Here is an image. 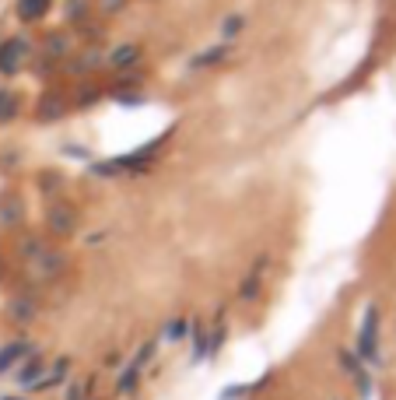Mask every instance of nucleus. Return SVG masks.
<instances>
[{
  "label": "nucleus",
  "mask_w": 396,
  "mask_h": 400,
  "mask_svg": "<svg viewBox=\"0 0 396 400\" xmlns=\"http://www.w3.org/2000/svg\"><path fill=\"white\" fill-rule=\"evenodd\" d=\"M140 60V46L137 42H123V46H116L112 53H109V64L112 67H133Z\"/></svg>",
  "instance_id": "3"
},
{
  "label": "nucleus",
  "mask_w": 396,
  "mask_h": 400,
  "mask_svg": "<svg viewBox=\"0 0 396 400\" xmlns=\"http://www.w3.org/2000/svg\"><path fill=\"white\" fill-rule=\"evenodd\" d=\"M14 116H18V95L0 88V123H7V119H14Z\"/></svg>",
  "instance_id": "10"
},
{
  "label": "nucleus",
  "mask_w": 396,
  "mask_h": 400,
  "mask_svg": "<svg viewBox=\"0 0 396 400\" xmlns=\"http://www.w3.org/2000/svg\"><path fill=\"white\" fill-rule=\"evenodd\" d=\"M224 57H228V46H214V49H207V53L193 57V67H214V64H221Z\"/></svg>",
  "instance_id": "9"
},
{
  "label": "nucleus",
  "mask_w": 396,
  "mask_h": 400,
  "mask_svg": "<svg viewBox=\"0 0 396 400\" xmlns=\"http://www.w3.org/2000/svg\"><path fill=\"white\" fill-rule=\"evenodd\" d=\"M60 112H64V102H60V95H42V102H39V119H42V123L60 119Z\"/></svg>",
  "instance_id": "5"
},
{
  "label": "nucleus",
  "mask_w": 396,
  "mask_h": 400,
  "mask_svg": "<svg viewBox=\"0 0 396 400\" xmlns=\"http://www.w3.org/2000/svg\"><path fill=\"white\" fill-rule=\"evenodd\" d=\"M376 312H368V319H365V330H361V355H368V358H376Z\"/></svg>",
  "instance_id": "7"
},
{
  "label": "nucleus",
  "mask_w": 396,
  "mask_h": 400,
  "mask_svg": "<svg viewBox=\"0 0 396 400\" xmlns=\"http://www.w3.org/2000/svg\"><path fill=\"white\" fill-rule=\"evenodd\" d=\"M4 400H18V397H4Z\"/></svg>",
  "instance_id": "18"
},
{
  "label": "nucleus",
  "mask_w": 396,
  "mask_h": 400,
  "mask_svg": "<svg viewBox=\"0 0 396 400\" xmlns=\"http://www.w3.org/2000/svg\"><path fill=\"white\" fill-rule=\"evenodd\" d=\"M256 292H260V278H256V271H253V274H249V281L242 285V292H239V295H242V299H253Z\"/></svg>",
  "instance_id": "12"
},
{
  "label": "nucleus",
  "mask_w": 396,
  "mask_h": 400,
  "mask_svg": "<svg viewBox=\"0 0 396 400\" xmlns=\"http://www.w3.org/2000/svg\"><path fill=\"white\" fill-rule=\"evenodd\" d=\"M123 4H126V0H102V11H105V14H112V11H119Z\"/></svg>",
  "instance_id": "15"
},
{
  "label": "nucleus",
  "mask_w": 396,
  "mask_h": 400,
  "mask_svg": "<svg viewBox=\"0 0 396 400\" xmlns=\"http://www.w3.org/2000/svg\"><path fill=\"white\" fill-rule=\"evenodd\" d=\"M7 312L14 316V323H28V319H35V305L28 299H14L7 305Z\"/></svg>",
  "instance_id": "8"
},
{
  "label": "nucleus",
  "mask_w": 396,
  "mask_h": 400,
  "mask_svg": "<svg viewBox=\"0 0 396 400\" xmlns=\"http://www.w3.org/2000/svg\"><path fill=\"white\" fill-rule=\"evenodd\" d=\"M239 28H242V18H239V14H235V18H228V21L221 25V32H224V35H235Z\"/></svg>",
  "instance_id": "14"
},
{
  "label": "nucleus",
  "mask_w": 396,
  "mask_h": 400,
  "mask_svg": "<svg viewBox=\"0 0 396 400\" xmlns=\"http://www.w3.org/2000/svg\"><path fill=\"white\" fill-rule=\"evenodd\" d=\"M46 225H49V232H56V235H74V232H78V211H74L71 204L56 200V204L46 211Z\"/></svg>",
  "instance_id": "1"
},
{
  "label": "nucleus",
  "mask_w": 396,
  "mask_h": 400,
  "mask_svg": "<svg viewBox=\"0 0 396 400\" xmlns=\"http://www.w3.org/2000/svg\"><path fill=\"white\" fill-rule=\"evenodd\" d=\"M0 221L4 225H18L21 221V204L18 200H7V204L0 200Z\"/></svg>",
  "instance_id": "11"
},
{
  "label": "nucleus",
  "mask_w": 396,
  "mask_h": 400,
  "mask_svg": "<svg viewBox=\"0 0 396 400\" xmlns=\"http://www.w3.org/2000/svg\"><path fill=\"white\" fill-rule=\"evenodd\" d=\"M71 400H81V390H78V387L71 390Z\"/></svg>",
  "instance_id": "17"
},
{
  "label": "nucleus",
  "mask_w": 396,
  "mask_h": 400,
  "mask_svg": "<svg viewBox=\"0 0 396 400\" xmlns=\"http://www.w3.org/2000/svg\"><path fill=\"white\" fill-rule=\"evenodd\" d=\"M49 7H53V0H18V18L21 21H39V18L49 14Z\"/></svg>",
  "instance_id": "4"
},
{
  "label": "nucleus",
  "mask_w": 396,
  "mask_h": 400,
  "mask_svg": "<svg viewBox=\"0 0 396 400\" xmlns=\"http://www.w3.org/2000/svg\"><path fill=\"white\" fill-rule=\"evenodd\" d=\"M25 355H28V344H25V341H14V344H7V348L0 351V372H7V369H11L18 358H25Z\"/></svg>",
  "instance_id": "6"
},
{
  "label": "nucleus",
  "mask_w": 396,
  "mask_h": 400,
  "mask_svg": "<svg viewBox=\"0 0 396 400\" xmlns=\"http://www.w3.org/2000/svg\"><path fill=\"white\" fill-rule=\"evenodd\" d=\"M28 60V42L25 39H7L0 46V74H18Z\"/></svg>",
  "instance_id": "2"
},
{
  "label": "nucleus",
  "mask_w": 396,
  "mask_h": 400,
  "mask_svg": "<svg viewBox=\"0 0 396 400\" xmlns=\"http://www.w3.org/2000/svg\"><path fill=\"white\" fill-rule=\"evenodd\" d=\"M64 49H67V42L53 35V39H49V53H64Z\"/></svg>",
  "instance_id": "16"
},
{
  "label": "nucleus",
  "mask_w": 396,
  "mask_h": 400,
  "mask_svg": "<svg viewBox=\"0 0 396 400\" xmlns=\"http://www.w3.org/2000/svg\"><path fill=\"white\" fill-rule=\"evenodd\" d=\"M67 14H71V21H81V18H85V0H71Z\"/></svg>",
  "instance_id": "13"
}]
</instances>
